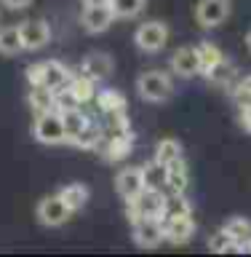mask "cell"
I'll use <instances>...</instances> for the list:
<instances>
[{
    "instance_id": "cell-27",
    "label": "cell",
    "mask_w": 251,
    "mask_h": 257,
    "mask_svg": "<svg viewBox=\"0 0 251 257\" xmlns=\"http://www.w3.org/2000/svg\"><path fill=\"white\" fill-rule=\"evenodd\" d=\"M198 56H200V75L211 70L216 62H222V59H224L222 48H219V46H214V43H200V46H198Z\"/></svg>"
},
{
    "instance_id": "cell-16",
    "label": "cell",
    "mask_w": 251,
    "mask_h": 257,
    "mask_svg": "<svg viewBox=\"0 0 251 257\" xmlns=\"http://www.w3.org/2000/svg\"><path fill=\"white\" fill-rule=\"evenodd\" d=\"M134 150V134L131 132H118L112 140L104 145V158L110 161V164H118V161H123L128 153Z\"/></svg>"
},
{
    "instance_id": "cell-5",
    "label": "cell",
    "mask_w": 251,
    "mask_h": 257,
    "mask_svg": "<svg viewBox=\"0 0 251 257\" xmlns=\"http://www.w3.org/2000/svg\"><path fill=\"white\" fill-rule=\"evenodd\" d=\"M131 238L142 249H158L166 241V225L158 217H136L131 220Z\"/></svg>"
},
{
    "instance_id": "cell-3",
    "label": "cell",
    "mask_w": 251,
    "mask_h": 257,
    "mask_svg": "<svg viewBox=\"0 0 251 257\" xmlns=\"http://www.w3.org/2000/svg\"><path fill=\"white\" fill-rule=\"evenodd\" d=\"M166 212H168V196L160 188H155V185H147L128 204V217L131 220H136V217H158V220H166Z\"/></svg>"
},
{
    "instance_id": "cell-21",
    "label": "cell",
    "mask_w": 251,
    "mask_h": 257,
    "mask_svg": "<svg viewBox=\"0 0 251 257\" xmlns=\"http://www.w3.org/2000/svg\"><path fill=\"white\" fill-rule=\"evenodd\" d=\"M62 123L67 128V142H72L88 123H91V118H88L80 107H72V110H62Z\"/></svg>"
},
{
    "instance_id": "cell-18",
    "label": "cell",
    "mask_w": 251,
    "mask_h": 257,
    "mask_svg": "<svg viewBox=\"0 0 251 257\" xmlns=\"http://www.w3.org/2000/svg\"><path fill=\"white\" fill-rule=\"evenodd\" d=\"M96 104L104 115H115V112H126V96L118 91V88H104V91H96Z\"/></svg>"
},
{
    "instance_id": "cell-14",
    "label": "cell",
    "mask_w": 251,
    "mask_h": 257,
    "mask_svg": "<svg viewBox=\"0 0 251 257\" xmlns=\"http://www.w3.org/2000/svg\"><path fill=\"white\" fill-rule=\"evenodd\" d=\"M112 22H115V14H112L110 3H107V6H83L80 24H83L86 32H91V35H99V32L110 30Z\"/></svg>"
},
{
    "instance_id": "cell-12",
    "label": "cell",
    "mask_w": 251,
    "mask_h": 257,
    "mask_svg": "<svg viewBox=\"0 0 251 257\" xmlns=\"http://www.w3.org/2000/svg\"><path fill=\"white\" fill-rule=\"evenodd\" d=\"M166 241L168 244H187V241H192V236H195V220H192V214H166Z\"/></svg>"
},
{
    "instance_id": "cell-19",
    "label": "cell",
    "mask_w": 251,
    "mask_h": 257,
    "mask_svg": "<svg viewBox=\"0 0 251 257\" xmlns=\"http://www.w3.org/2000/svg\"><path fill=\"white\" fill-rule=\"evenodd\" d=\"M179 158H184L182 156V142L179 140H171V137H166V140H160L158 145H155V164L163 169V166H168V164H174V161H179Z\"/></svg>"
},
{
    "instance_id": "cell-28",
    "label": "cell",
    "mask_w": 251,
    "mask_h": 257,
    "mask_svg": "<svg viewBox=\"0 0 251 257\" xmlns=\"http://www.w3.org/2000/svg\"><path fill=\"white\" fill-rule=\"evenodd\" d=\"M30 104L35 112H43V110H51L54 107V91H48V88H40V86H32L30 91Z\"/></svg>"
},
{
    "instance_id": "cell-17",
    "label": "cell",
    "mask_w": 251,
    "mask_h": 257,
    "mask_svg": "<svg viewBox=\"0 0 251 257\" xmlns=\"http://www.w3.org/2000/svg\"><path fill=\"white\" fill-rule=\"evenodd\" d=\"M235 75H238V70H235V64H232L227 56H224L222 62H216L208 72H203V78L208 80L211 86H219V88H227L235 83Z\"/></svg>"
},
{
    "instance_id": "cell-10",
    "label": "cell",
    "mask_w": 251,
    "mask_h": 257,
    "mask_svg": "<svg viewBox=\"0 0 251 257\" xmlns=\"http://www.w3.org/2000/svg\"><path fill=\"white\" fill-rule=\"evenodd\" d=\"M72 217V209L64 204V198L56 193V196H46L38 204V220L48 225V228H59Z\"/></svg>"
},
{
    "instance_id": "cell-34",
    "label": "cell",
    "mask_w": 251,
    "mask_h": 257,
    "mask_svg": "<svg viewBox=\"0 0 251 257\" xmlns=\"http://www.w3.org/2000/svg\"><path fill=\"white\" fill-rule=\"evenodd\" d=\"M246 48H248V54H251V30L246 32Z\"/></svg>"
},
{
    "instance_id": "cell-22",
    "label": "cell",
    "mask_w": 251,
    "mask_h": 257,
    "mask_svg": "<svg viewBox=\"0 0 251 257\" xmlns=\"http://www.w3.org/2000/svg\"><path fill=\"white\" fill-rule=\"evenodd\" d=\"M208 249H211V254H230V252H240L243 246H240L238 241L222 228V230H216L214 236L208 238Z\"/></svg>"
},
{
    "instance_id": "cell-8",
    "label": "cell",
    "mask_w": 251,
    "mask_h": 257,
    "mask_svg": "<svg viewBox=\"0 0 251 257\" xmlns=\"http://www.w3.org/2000/svg\"><path fill=\"white\" fill-rule=\"evenodd\" d=\"M144 188H147V177H144L142 166H126L115 174V190L126 204H131Z\"/></svg>"
},
{
    "instance_id": "cell-6",
    "label": "cell",
    "mask_w": 251,
    "mask_h": 257,
    "mask_svg": "<svg viewBox=\"0 0 251 257\" xmlns=\"http://www.w3.org/2000/svg\"><path fill=\"white\" fill-rule=\"evenodd\" d=\"M134 43L142 54H158L163 51V46L168 43V27L158 19L142 22L134 32Z\"/></svg>"
},
{
    "instance_id": "cell-1",
    "label": "cell",
    "mask_w": 251,
    "mask_h": 257,
    "mask_svg": "<svg viewBox=\"0 0 251 257\" xmlns=\"http://www.w3.org/2000/svg\"><path fill=\"white\" fill-rule=\"evenodd\" d=\"M136 94L144 102L160 104L166 99H171L174 94V80L168 78V72L163 70H144L139 78H136Z\"/></svg>"
},
{
    "instance_id": "cell-13",
    "label": "cell",
    "mask_w": 251,
    "mask_h": 257,
    "mask_svg": "<svg viewBox=\"0 0 251 257\" xmlns=\"http://www.w3.org/2000/svg\"><path fill=\"white\" fill-rule=\"evenodd\" d=\"M171 72L179 78H195L200 75V56L198 46H179L171 54Z\"/></svg>"
},
{
    "instance_id": "cell-31",
    "label": "cell",
    "mask_w": 251,
    "mask_h": 257,
    "mask_svg": "<svg viewBox=\"0 0 251 257\" xmlns=\"http://www.w3.org/2000/svg\"><path fill=\"white\" fill-rule=\"evenodd\" d=\"M0 3H3L8 11H24V8H27L32 0H0Z\"/></svg>"
},
{
    "instance_id": "cell-29",
    "label": "cell",
    "mask_w": 251,
    "mask_h": 257,
    "mask_svg": "<svg viewBox=\"0 0 251 257\" xmlns=\"http://www.w3.org/2000/svg\"><path fill=\"white\" fill-rule=\"evenodd\" d=\"M72 107H80V102H78V96L70 91V86H62V88H56L54 91V110H72Z\"/></svg>"
},
{
    "instance_id": "cell-9",
    "label": "cell",
    "mask_w": 251,
    "mask_h": 257,
    "mask_svg": "<svg viewBox=\"0 0 251 257\" xmlns=\"http://www.w3.org/2000/svg\"><path fill=\"white\" fill-rule=\"evenodd\" d=\"M19 35L24 51H40L51 40V24L46 19H27L19 24Z\"/></svg>"
},
{
    "instance_id": "cell-30",
    "label": "cell",
    "mask_w": 251,
    "mask_h": 257,
    "mask_svg": "<svg viewBox=\"0 0 251 257\" xmlns=\"http://www.w3.org/2000/svg\"><path fill=\"white\" fill-rule=\"evenodd\" d=\"M232 99H235L238 107H251V75L240 78L235 86H232Z\"/></svg>"
},
{
    "instance_id": "cell-11",
    "label": "cell",
    "mask_w": 251,
    "mask_h": 257,
    "mask_svg": "<svg viewBox=\"0 0 251 257\" xmlns=\"http://www.w3.org/2000/svg\"><path fill=\"white\" fill-rule=\"evenodd\" d=\"M80 72L86 78H91L94 83H102V80H110L112 72H115V64H112V56L104 51H91L83 56L80 62Z\"/></svg>"
},
{
    "instance_id": "cell-15",
    "label": "cell",
    "mask_w": 251,
    "mask_h": 257,
    "mask_svg": "<svg viewBox=\"0 0 251 257\" xmlns=\"http://www.w3.org/2000/svg\"><path fill=\"white\" fill-rule=\"evenodd\" d=\"M163 185H166L168 196L187 193V188H190V169H187V164H184V158L163 166Z\"/></svg>"
},
{
    "instance_id": "cell-7",
    "label": "cell",
    "mask_w": 251,
    "mask_h": 257,
    "mask_svg": "<svg viewBox=\"0 0 251 257\" xmlns=\"http://www.w3.org/2000/svg\"><path fill=\"white\" fill-rule=\"evenodd\" d=\"M230 11H232L230 0H198L195 3V22L203 30H216L227 22Z\"/></svg>"
},
{
    "instance_id": "cell-33",
    "label": "cell",
    "mask_w": 251,
    "mask_h": 257,
    "mask_svg": "<svg viewBox=\"0 0 251 257\" xmlns=\"http://www.w3.org/2000/svg\"><path fill=\"white\" fill-rule=\"evenodd\" d=\"M83 6H107L110 0H80Z\"/></svg>"
},
{
    "instance_id": "cell-2",
    "label": "cell",
    "mask_w": 251,
    "mask_h": 257,
    "mask_svg": "<svg viewBox=\"0 0 251 257\" xmlns=\"http://www.w3.org/2000/svg\"><path fill=\"white\" fill-rule=\"evenodd\" d=\"M72 78V72L64 67L62 62L56 59H48V62H38V64H30L27 67V80L32 86H40V88H48V91H56V88L67 86Z\"/></svg>"
},
{
    "instance_id": "cell-35",
    "label": "cell",
    "mask_w": 251,
    "mask_h": 257,
    "mask_svg": "<svg viewBox=\"0 0 251 257\" xmlns=\"http://www.w3.org/2000/svg\"><path fill=\"white\" fill-rule=\"evenodd\" d=\"M243 249H248V252H251V238L246 241V246H243Z\"/></svg>"
},
{
    "instance_id": "cell-26",
    "label": "cell",
    "mask_w": 251,
    "mask_h": 257,
    "mask_svg": "<svg viewBox=\"0 0 251 257\" xmlns=\"http://www.w3.org/2000/svg\"><path fill=\"white\" fill-rule=\"evenodd\" d=\"M224 230H227L240 246H246V241L251 238V220H246V217H230V220L224 222Z\"/></svg>"
},
{
    "instance_id": "cell-23",
    "label": "cell",
    "mask_w": 251,
    "mask_h": 257,
    "mask_svg": "<svg viewBox=\"0 0 251 257\" xmlns=\"http://www.w3.org/2000/svg\"><path fill=\"white\" fill-rule=\"evenodd\" d=\"M19 51H24L19 27H0V54L3 56H16Z\"/></svg>"
},
{
    "instance_id": "cell-4",
    "label": "cell",
    "mask_w": 251,
    "mask_h": 257,
    "mask_svg": "<svg viewBox=\"0 0 251 257\" xmlns=\"http://www.w3.org/2000/svg\"><path fill=\"white\" fill-rule=\"evenodd\" d=\"M32 137L40 145H64L67 142V128L62 123V112L54 107L38 112L35 126H32Z\"/></svg>"
},
{
    "instance_id": "cell-25",
    "label": "cell",
    "mask_w": 251,
    "mask_h": 257,
    "mask_svg": "<svg viewBox=\"0 0 251 257\" xmlns=\"http://www.w3.org/2000/svg\"><path fill=\"white\" fill-rule=\"evenodd\" d=\"M147 0H110V8L115 14V19H134L144 11Z\"/></svg>"
},
{
    "instance_id": "cell-24",
    "label": "cell",
    "mask_w": 251,
    "mask_h": 257,
    "mask_svg": "<svg viewBox=\"0 0 251 257\" xmlns=\"http://www.w3.org/2000/svg\"><path fill=\"white\" fill-rule=\"evenodd\" d=\"M67 86H70V91L78 96V102H80V104L91 102L94 96H96V83H94L91 78H86L83 72H80L78 78H70V83H67Z\"/></svg>"
},
{
    "instance_id": "cell-32",
    "label": "cell",
    "mask_w": 251,
    "mask_h": 257,
    "mask_svg": "<svg viewBox=\"0 0 251 257\" xmlns=\"http://www.w3.org/2000/svg\"><path fill=\"white\" fill-rule=\"evenodd\" d=\"M240 123L246 132H251V107H240Z\"/></svg>"
},
{
    "instance_id": "cell-20",
    "label": "cell",
    "mask_w": 251,
    "mask_h": 257,
    "mask_svg": "<svg viewBox=\"0 0 251 257\" xmlns=\"http://www.w3.org/2000/svg\"><path fill=\"white\" fill-rule=\"evenodd\" d=\"M59 196L64 198V204H67L72 212H78V209H83L88 204V185L83 182H70V185H64V188L59 190Z\"/></svg>"
}]
</instances>
